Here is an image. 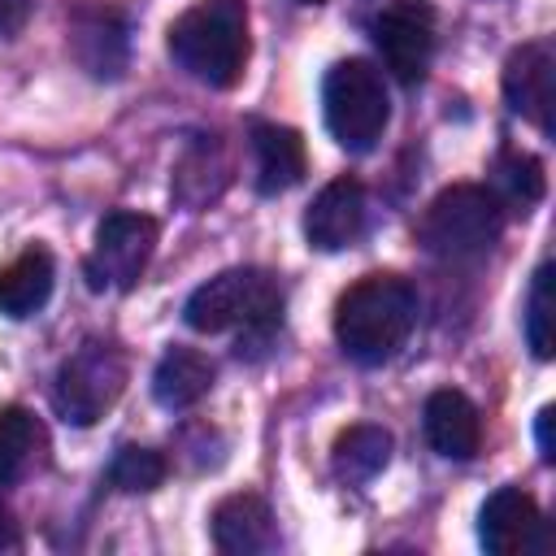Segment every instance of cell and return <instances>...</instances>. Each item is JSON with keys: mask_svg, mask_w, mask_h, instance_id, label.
<instances>
[{"mask_svg": "<svg viewBox=\"0 0 556 556\" xmlns=\"http://www.w3.org/2000/svg\"><path fill=\"white\" fill-rule=\"evenodd\" d=\"M417 326V291L395 274H365L334 304V339L348 361L387 365Z\"/></svg>", "mask_w": 556, "mask_h": 556, "instance_id": "1", "label": "cell"}, {"mask_svg": "<svg viewBox=\"0 0 556 556\" xmlns=\"http://www.w3.org/2000/svg\"><path fill=\"white\" fill-rule=\"evenodd\" d=\"M169 56L204 87H235L248 65V4L243 0H195L169 26Z\"/></svg>", "mask_w": 556, "mask_h": 556, "instance_id": "2", "label": "cell"}, {"mask_svg": "<svg viewBox=\"0 0 556 556\" xmlns=\"http://www.w3.org/2000/svg\"><path fill=\"white\" fill-rule=\"evenodd\" d=\"M278 317H282V287L269 269L256 265L213 274L182 304V321L200 334L243 330L248 339H261L278 326Z\"/></svg>", "mask_w": 556, "mask_h": 556, "instance_id": "3", "label": "cell"}, {"mask_svg": "<svg viewBox=\"0 0 556 556\" xmlns=\"http://www.w3.org/2000/svg\"><path fill=\"white\" fill-rule=\"evenodd\" d=\"M500 230L504 204L495 200V191L478 182H456L426 204L417 222V243L439 261H478L495 248Z\"/></svg>", "mask_w": 556, "mask_h": 556, "instance_id": "4", "label": "cell"}, {"mask_svg": "<svg viewBox=\"0 0 556 556\" xmlns=\"http://www.w3.org/2000/svg\"><path fill=\"white\" fill-rule=\"evenodd\" d=\"M321 113H326V130L334 135L339 148L369 152L382 139L387 122H391V100H387L382 70H374L361 56H348V61L330 65L326 83H321Z\"/></svg>", "mask_w": 556, "mask_h": 556, "instance_id": "5", "label": "cell"}, {"mask_svg": "<svg viewBox=\"0 0 556 556\" xmlns=\"http://www.w3.org/2000/svg\"><path fill=\"white\" fill-rule=\"evenodd\" d=\"M126 391V356L117 343L87 339L52 378V408L70 426H96Z\"/></svg>", "mask_w": 556, "mask_h": 556, "instance_id": "6", "label": "cell"}, {"mask_svg": "<svg viewBox=\"0 0 556 556\" xmlns=\"http://www.w3.org/2000/svg\"><path fill=\"white\" fill-rule=\"evenodd\" d=\"M156 222L148 213H109L100 226H96V248L87 256V282L96 291H130L152 252H156Z\"/></svg>", "mask_w": 556, "mask_h": 556, "instance_id": "7", "label": "cell"}, {"mask_svg": "<svg viewBox=\"0 0 556 556\" xmlns=\"http://www.w3.org/2000/svg\"><path fill=\"white\" fill-rule=\"evenodd\" d=\"M374 48L400 83H417L434 52V9L426 0H391L374 17Z\"/></svg>", "mask_w": 556, "mask_h": 556, "instance_id": "8", "label": "cell"}, {"mask_svg": "<svg viewBox=\"0 0 556 556\" xmlns=\"http://www.w3.org/2000/svg\"><path fill=\"white\" fill-rule=\"evenodd\" d=\"M478 539L495 556H526V552L552 547L547 521L521 486H500L495 495H486V504L478 513Z\"/></svg>", "mask_w": 556, "mask_h": 556, "instance_id": "9", "label": "cell"}, {"mask_svg": "<svg viewBox=\"0 0 556 556\" xmlns=\"http://www.w3.org/2000/svg\"><path fill=\"white\" fill-rule=\"evenodd\" d=\"M504 100L517 117L534 122L543 135L552 130V109H556V52L547 39L521 43L504 61Z\"/></svg>", "mask_w": 556, "mask_h": 556, "instance_id": "10", "label": "cell"}, {"mask_svg": "<svg viewBox=\"0 0 556 556\" xmlns=\"http://www.w3.org/2000/svg\"><path fill=\"white\" fill-rule=\"evenodd\" d=\"M365 222H369L365 187L356 178H334L313 195L304 213V239L317 252H343L365 235Z\"/></svg>", "mask_w": 556, "mask_h": 556, "instance_id": "11", "label": "cell"}, {"mask_svg": "<svg viewBox=\"0 0 556 556\" xmlns=\"http://www.w3.org/2000/svg\"><path fill=\"white\" fill-rule=\"evenodd\" d=\"M213 543L226 556H261L274 552L282 539L269 504L256 491H235L213 508Z\"/></svg>", "mask_w": 556, "mask_h": 556, "instance_id": "12", "label": "cell"}, {"mask_svg": "<svg viewBox=\"0 0 556 556\" xmlns=\"http://www.w3.org/2000/svg\"><path fill=\"white\" fill-rule=\"evenodd\" d=\"M421 426H426V443L443 456V460H473L482 447V421L469 395L443 387L426 400L421 408Z\"/></svg>", "mask_w": 556, "mask_h": 556, "instance_id": "13", "label": "cell"}, {"mask_svg": "<svg viewBox=\"0 0 556 556\" xmlns=\"http://www.w3.org/2000/svg\"><path fill=\"white\" fill-rule=\"evenodd\" d=\"M252 156H256V191L282 195L304 178V139L291 126L256 122L252 126Z\"/></svg>", "mask_w": 556, "mask_h": 556, "instance_id": "14", "label": "cell"}, {"mask_svg": "<svg viewBox=\"0 0 556 556\" xmlns=\"http://www.w3.org/2000/svg\"><path fill=\"white\" fill-rule=\"evenodd\" d=\"M70 48L91 78H117L126 65V30L109 9H78L70 22Z\"/></svg>", "mask_w": 556, "mask_h": 556, "instance_id": "15", "label": "cell"}, {"mask_svg": "<svg viewBox=\"0 0 556 556\" xmlns=\"http://www.w3.org/2000/svg\"><path fill=\"white\" fill-rule=\"evenodd\" d=\"M213 378H217V369H213V361L204 352H195V348H169L156 361V369H152V400L161 408H169V413L191 408V404H200L213 391Z\"/></svg>", "mask_w": 556, "mask_h": 556, "instance_id": "16", "label": "cell"}, {"mask_svg": "<svg viewBox=\"0 0 556 556\" xmlns=\"http://www.w3.org/2000/svg\"><path fill=\"white\" fill-rule=\"evenodd\" d=\"M56 282V265L48 256V248H26L22 256H13L0 269V313L4 317H30L48 304Z\"/></svg>", "mask_w": 556, "mask_h": 556, "instance_id": "17", "label": "cell"}, {"mask_svg": "<svg viewBox=\"0 0 556 556\" xmlns=\"http://www.w3.org/2000/svg\"><path fill=\"white\" fill-rule=\"evenodd\" d=\"M43 452H48L43 421L22 404L0 408V486H13L26 473H35Z\"/></svg>", "mask_w": 556, "mask_h": 556, "instance_id": "18", "label": "cell"}, {"mask_svg": "<svg viewBox=\"0 0 556 556\" xmlns=\"http://www.w3.org/2000/svg\"><path fill=\"white\" fill-rule=\"evenodd\" d=\"M391 460V434L382 426H348L339 439H334V452H330V465L334 473L348 482V486H365L374 482Z\"/></svg>", "mask_w": 556, "mask_h": 556, "instance_id": "19", "label": "cell"}, {"mask_svg": "<svg viewBox=\"0 0 556 556\" xmlns=\"http://www.w3.org/2000/svg\"><path fill=\"white\" fill-rule=\"evenodd\" d=\"M543 187H547V178H543V161L539 156H530V152H500V161H495V200L500 204H508V208H530V204H539L543 200Z\"/></svg>", "mask_w": 556, "mask_h": 556, "instance_id": "20", "label": "cell"}, {"mask_svg": "<svg viewBox=\"0 0 556 556\" xmlns=\"http://www.w3.org/2000/svg\"><path fill=\"white\" fill-rule=\"evenodd\" d=\"M526 339L539 361H552L556 352V300H552V261H543L530 278L526 295Z\"/></svg>", "mask_w": 556, "mask_h": 556, "instance_id": "21", "label": "cell"}, {"mask_svg": "<svg viewBox=\"0 0 556 556\" xmlns=\"http://www.w3.org/2000/svg\"><path fill=\"white\" fill-rule=\"evenodd\" d=\"M109 482H113L117 491H130V495L156 491V486L165 482V456H161L156 447L126 443V447H117V456H113V465H109Z\"/></svg>", "mask_w": 556, "mask_h": 556, "instance_id": "22", "label": "cell"}, {"mask_svg": "<svg viewBox=\"0 0 556 556\" xmlns=\"http://www.w3.org/2000/svg\"><path fill=\"white\" fill-rule=\"evenodd\" d=\"M30 17V0H0V39L4 35H17Z\"/></svg>", "mask_w": 556, "mask_h": 556, "instance_id": "23", "label": "cell"}, {"mask_svg": "<svg viewBox=\"0 0 556 556\" xmlns=\"http://www.w3.org/2000/svg\"><path fill=\"white\" fill-rule=\"evenodd\" d=\"M552 408H539V421H534V434H539V456H543V465H552L556 460V443H552Z\"/></svg>", "mask_w": 556, "mask_h": 556, "instance_id": "24", "label": "cell"}, {"mask_svg": "<svg viewBox=\"0 0 556 556\" xmlns=\"http://www.w3.org/2000/svg\"><path fill=\"white\" fill-rule=\"evenodd\" d=\"M4 547H17V526H13L9 513L0 508V552H4Z\"/></svg>", "mask_w": 556, "mask_h": 556, "instance_id": "25", "label": "cell"}, {"mask_svg": "<svg viewBox=\"0 0 556 556\" xmlns=\"http://www.w3.org/2000/svg\"><path fill=\"white\" fill-rule=\"evenodd\" d=\"M295 4H321V0H295Z\"/></svg>", "mask_w": 556, "mask_h": 556, "instance_id": "26", "label": "cell"}]
</instances>
